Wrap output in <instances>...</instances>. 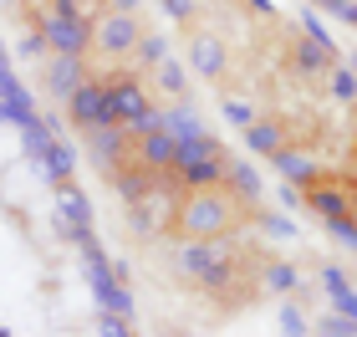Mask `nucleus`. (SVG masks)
I'll list each match as a JSON object with an SVG mask.
<instances>
[{"label":"nucleus","instance_id":"1","mask_svg":"<svg viewBox=\"0 0 357 337\" xmlns=\"http://www.w3.org/2000/svg\"><path fill=\"white\" fill-rule=\"evenodd\" d=\"M255 215L245 210L225 184H204V189H184L174 200V225L169 235L174 240H209V235H225V230H240V220Z\"/></svg>","mask_w":357,"mask_h":337},{"label":"nucleus","instance_id":"2","mask_svg":"<svg viewBox=\"0 0 357 337\" xmlns=\"http://www.w3.org/2000/svg\"><path fill=\"white\" fill-rule=\"evenodd\" d=\"M225 164H230V153H225V143L220 138H184L174 149V174H178V184L184 189H204V184H225Z\"/></svg>","mask_w":357,"mask_h":337},{"label":"nucleus","instance_id":"3","mask_svg":"<svg viewBox=\"0 0 357 337\" xmlns=\"http://www.w3.org/2000/svg\"><path fill=\"white\" fill-rule=\"evenodd\" d=\"M138 36H143V26H138L133 10H112V6H102V10L92 15V46H97L102 57H133Z\"/></svg>","mask_w":357,"mask_h":337},{"label":"nucleus","instance_id":"4","mask_svg":"<svg viewBox=\"0 0 357 337\" xmlns=\"http://www.w3.org/2000/svg\"><path fill=\"white\" fill-rule=\"evenodd\" d=\"M36 26H41V36H46V52H72V57H87V46H92V21H82L77 10H46L36 15Z\"/></svg>","mask_w":357,"mask_h":337},{"label":"nucleus","instance_id":"5","mask_svg":"<svg viewBox=\"0 0 357 337\" xmlns=\"http://www.w3.org/2000/svg\"><path fill=\"white\" fill-rule=\"evenodd\" d=\"M82 138H87L92 164L102 169V179H107L112 169L133 164V133H128L123 123H97V128H82Z\"/></svg>","mask_w":357,"mask_h":337},{"label":"nucleus","instance_id":"6","mask_svg":"<svg viewBox=\"0 0 357 337\" xmlns=\"http://www.w3.org/2000/svg\"><path fill=\"white\" fill-rule=\"evenodd\" d=\"M56 230L67 235L72 246H87V240H97V230H92V204H87V195H82L72 179L56 184Z\"/></svg>","mask_w":357,"mask_h":337},{"label":"nucleus","instance_id":"7","mask_svg":"<svg viewBox=\"0 0 357 337\" xmlns=\"http://www.w3.org/2000/svg\"><path fill=\"white\" fill-rule=\"evenodd\" d=\"M301 195H306V204H312V215H321V220L357 215V184H347L342 174H321V179L306 184Z\"/></svg>","mask_w":357,"mask_h":337},{"label":"nucleus","instance_id":"8","mask_svg":"<svg viewBox=\"0 0 357 337\" xmlns=\"http://www.w3.org/2000/svg\"><path fill=\"white\" fill-rule=\"evenodd\" d=\"M67 118L72 128H97V123H118L112 118V98H107V82H97V77H87L82 87L67 98Z\"/></svg>","mask_w":357,"mask_h":337},{"label":"nucleus","instance_id":"9","mask_svg":"<svg viewBox=\"0 0 357 337\" xmlns=\"http://www.w3.org/2000/svg\"><path fill=\"white\" fill-rule=\"evenodd\" d=\"M189 67L194 77H225V67H230V52H225V41L215 36V31H189Z\"/></svg>","mask_w":357,"mask_h":337},{"label":"nucleus","instance_id":"10","mask_svg":"<svg viewBox=\"0 0 357 337\" xmlns=\"http://www.w3.org/2000/svg\"><path fill=\"white\" fill-rule=\"evenodd\" d=\"M87 57H72V52H52V61H46V87H52V98L67 103L77 87L87 82Z\"/></svg>","mask_w":357,"mask_h":337},{"label":"nucleus","instance_id":"11","mask_svg":"<svg viewBox=\"0 0 357 337\" xmlns=\"http://www.w3.org/2000/svg\"><path fill=\"white\" fill-rule=\"evenodd\" d=\"M225 189L245 204V210H261V200H266V179H261V169L245 164V158H235L230 153V164H225Z\"/></svg>","mask_w":357,"mask_h":337},{"label":"nucleus","instance_id":"12","mask_svg":"<svg viewBox=\"0 0 357 337\" xmlns=\"http://www.w3.org/2000/svg\"><path fill=\"white\" fill-rule=\"evenodd\" d=\"M271 169L281 174L286 184H301V189L321 179V164H317V158L306 153V149H296V143H281V149L271 153Z\"/></svg>","mask_w":357,"mask_h":337},{"label":"nucleus","instance_id":"13","mask_svg":"<svg viewBox=\"0 0 357 337\" xmlns=\"http://www.w3.org/2000/svg\"><path fill=\"white\" fill-rule=\"evenodd\" d=\"M31 112H36V103H31V92L26 82L15 77L10 67H0V123H10V128H21Z\"/></svg>","mask_w":357,"mask_h":337},{"label":"nucleus","instance_id":"14","mask_svg":"<svg viewBox=\"0 0 357 337\" xmlns=\"http://www.w3.org/2000/svg\"><path fill=\"white\" fill-rule=\"evenodd\" d=\"M174 149H178V143L164 133V128L133 138V158H138V164H149V169H174Z\"/></svg>","mask_w":357,"mask_h":337},{"label":"nucleus","instance_id":"15","mask_svg":"<svg viewBox=\"0 0 357 337\" xmlns=\"http://www.w3.org/2000/svg\"><path fill=\"white\" fill-rule=\"evenodd\" d=\"M245 143H250V153L271 158V153H275V149L286 143V128L275 123V118H261V112H255V118L245 123Z\"/></svg>","mask_w":357,"mask_h":337},{"label":"nucleus","instance_id":"16","mask_svg":"<svg viewBox=\"0 0 357 337\" xmlns=\"http://www.w3.org/2000/svg\"><path fill=\"white\" fill-rule=\"evenodd\" d=\"M41 174H46V179H52V184H61V179H72V169H77V149H72V143L67 138H52V149H46L41 153V164H36Z\"/></svg>","mask_w":357,"mask_h":337},{"label":"nucleus","instance_id":"17","mask_svg":"<svg viewBox=\"0 0 357 337\" xmlns=\"http://www.w3.org/2000/svg\"><path fill=\"white\" fill-rule=\"evenodd\" d=\"M164 133H169L174 143H184V138H199V133H204V118H199V107H194V103H178V107H169V112H164Z\"/></svg>","mask_w":357,"mask_h":337},{"label":"nucleus","instance_id":"18","mask_svg":"<svg viewBox=\"0 0 357 337\" xmlns=\"http://www.w3.org/2000/svg\"><path fill=\"white\" fill-rule=\"evenodd\" d=\"M332 61H337L332 46H321V41H312V36L296 41V72H301V77H327Z\"/></svg>","mask_w":357,"mask_h":337},{"label":"nucleus","instance_id":"19","mask_svg":"<svg viewBox=\"0 0 357 337\" xmlns=\"http://www.w3.org/2000/svg\"><path fill=\"white\" fill-rule=\"evenodd\" d=\"M261 281L271 286L275 297H291L301 286V276H296V266H286V261H271V266H261Z\"/></svg>","mask_w":357,"mask_h":337},{"label":"nucleus","instance_id":"20","mask_svg":"<svg viewBox=\"0 0 357 337\" xmlns=\"http://www.w3.org/2000/svg\"><path fill=\"white\" fill-rule=\"evenodd\" d=\"M153 82L164 87V92H174V98H184V87H189V72H184V61L164 57V61L153 67Z\"/></svg>","mask_w":357,"mask_h":337},{"label":"nucleus","instance_id":"21","mask_svg":"<svg viewBox=\"0 0 357 337\" xmlns=\"http://www.w3.org/2000/svg\"><path fill=\"white\" fill-rule=\"evenodd\" d=\"M327 82H332V98H337V103H357V67L332 61V67H327Z\"/></svg>","mask_w":357,"mask_h":337},{"label":"nucleus","instance_id":"22","mask_svg":"<svg viewBox=\"0 0 357 337\" xmlns=\"http://www.w3.org/2000/svg\"><path fill=\"white\" fill-rule=\"evenodd\" d=\"M133 57L143 61V67H158V61H164L169 57V36H158V31H143V36H138V46H133Z\"/></svg>","mask_w":357,"mask_h":337},{"label":"nucleus","instance_id":"23","mask_svg":"<svg viewBox=\"0 0 357 337\" xmlns=\"http://www.w3.org/2000/svg\"><path fill=\"white\" fill-rule=\"evenodd\" d=\"M255 225H261V235H271V240H296V220H286L275 210H255Z\"/></svg>","mask_w":357,"mask_h":337},{"label":"nucleus","instance_id":"24","mask_svg":"<svg viewBox=\"0 0 357 337\" xmlns=\"http://www.w3.org/2000/svg\"><path fill=\"white\" fill-rule=\"evenodd\" d=\"M275 327H281L286 337H306V332H312V322H306V317H301V307H291V301H286L281 312H275Z\"/></svg>","mask_w":357,"mask_h":337},{"label":"nucleus","instance_id":"25","mask_svg":"<svg viewBox=\"0 0 357 337\" xmlns=\"http://www.w3.org/2000/svg\"><path fill=\"white\" fill-rule=\"evenodd\" d=\"M317 332H327V337H357V317L347 312H332V317H321V322H312Z\"/></svg>","mask_w":357,"mask_h":337},{"label":"nucleus","instance_id":"26","mask_svg":"<svg viewBox=\"0 0 357 337\" xmlns=\"http://www.w3.org/2000/svg\"><path fill=\"white\" fill-rule=\"evenodd\" d=\"M301 36H312V41H321V46H332V36H327V21H321V15H317L312 6L301 10ZM332 52H337V46H332Z\"/></svg>","mask_w":357,"mask_h":337},{"label":"nucleus","instance_id":"27","mask_svg":"<svg viewBox=\"0 0 357 337\" xmlns=\"http://www.w3.org/2000/svg\"><path fill=\"white\" fill-rule=\"evenodd\" d=\"M225 118H230V128H245V123L255 118V107H250L245 98H225Z\"/></svg>","mask_w":357,"mask_h":337},{"label":"nucleus","instance_id":"28","mask_svg":"<svg viewBox=\"0 0 357 337\" xmlns=\"http://www.w3.org/2000/svg\"><path fill=\"white\" fill-rule=\"evenodd\" d=\"M321 292H327V297H342V292H347V271L321 266Z\"/></svg>","mask_w":357,"mask_h":337},{"label":"nucleus","instance_id":"29","mask_svg":"<svg viewBox=\"0 0 357 337\" xmlns=\"http://www.w3.org/2000/svg\"><path fill=\"white\" fill-rule=\"evenodd\" d=\"M15 52H21V57H41V52H46V36H41L36 21H31V31L21 36V46H15Z\"/></svg>","mask_w":357,"mask_h":337},{"label":"nucleus","instance_id":"30","mask_svg":"<svg viewBox=\"0 0 357 337\" xmlns=\"http://www.w3.org/2000/svg\"><path fill=\"white\" fill-rule=\"evenodd\" d=\"M275 204H281V210H301V204H306V200H301V184H286V179H281V189H275Z\"/></svg>","mask_w":357,"mask_h":337},{"label":"nucleus","instance_id":"31","mask_svg":"<svg viewBox=\"0 0 357 337\" xmlns=\"http://www.w3.org/2000/svg\"><path fill=\"white\" fill-rule=\"evenodd\" d=\"M128 322H133V317H123V312H102L97 332H107V337H123V332H128Z\"/></svg>","mask_w":357,"mask_h":337},{"label":"nucleus","instance_id":"32","mask_svg":"<svg viewBox=\"0 0 357 337\" xmlns=\"http://www.w3.org/2000/svg\"><path fill=\"white\" fill-rule=\"evenodd\" d=\"M164 10L174 15V21H189V15H194V0H164Z\"/></svg>","mask_w":357,"mask_h":337},{"label":"nucleus","instance_id":"33","mask_svg":"<svg viewBox=\"0 0 357 337\" xmlns=\"http://www.w3.org/2000/svg\"><path fill=\"white\" fill-rule=\"evenodd\" d=\"M332 307H337V312H347V317H357V292H352V286H347V292H342V297H332Z\"/></svg>","mask_w":357,"mask_h":337},{"label":"nucleus","instance_id":"34","mask_svg":"<svg viewBox=\"0 0 357 337\" xmlns=\"http://www.w3.org/2000/svg\"><path fill=\"white\" fill-rule=\"evenodd\" d=\"M102 6H112V10H138V0H102Z\"/></svg>","mask_w":357,"mask_h":337},{"label":"nucleus","instance_id":"35","mask_svg":"<svg viewBox=\"0 0 357 337\" xmlns=\"http://www.w3.org/2000/svg\"><path fill=\"white\" fill-rule=\"evenodd\" d=\"M250 10H261V15H271L275 6H271V0H250Z\"/></svg>","mask_w":357,"mask_h":337},{"label":"nucleus","instance_id":"36","mask_svg":"<svg viewBox=\"0 0 357 337\" xmlns=\"http://www.w3.org/2000/svg\"><path fill=\"white\" fill-rule=\"evenodd\" d=\"M347 250H352V255H357V230H352V235H347Z\"/></svg>","mask_w":357,"mask_h":337},{"label":"nucleus","instance_id":"37","mask_svg":"<svg viewBox=\"0 0 357 337\" xmlns=\"http://www.w3.org/2000/svg\"><path fill=\"white\" fill-rule=\"evenodd\" d=\"M0 67H10V57H6V46H0Z\"/></svg>","mask_w":357,"mask_h":337}]
</instances>
